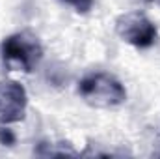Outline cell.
Returning a JSON list of instances; mask_svg holds the SVG:
<instances>
[{
    "mask_svg": "<svg viewBox=\"0 0 160 159\" xmlns=\"http://www.w3.org/2000/svg\"><path fill=\"white\" fill-rule=\"evenodd\" d=\"M116 34L121 41L136 49H149L157 43L158 28L145 13L127 11L116 19Z\"/></svg>",
    "mask_w": 160,
    "mask_h": 159,
    "instance_id": "cell-3",
    "label": "cell"
},
{
    "mask_svg": "<svg viewBox=\"0 0 160 159\" xmlns=\"http://www.w3.org/2000/svg\"><path fill=\"white\" fill-rule=\"evenodd\" d=\"M63 4H67L69 8H73L77 13H89L91 11V8H93V4H95V0H62Z\"/></svg>",
    "mask_w": 160,
    "mask_h": 159,
    "instance_id": "cell-6",
    "label": "cell"
},
{
    "mask_svg": "<svg viewBox=\"0 0 160 159\" xmlns=\"http://www.w3.org/2000/svg\"><path fill=\"white\" fill-rule=\"evenodd\" d=\"M28 94L17 80H0V125L17 123L26 116Z\"/></svg>",
    "mask_w": 160,
    "mask_h": 159,
    "instance_id": "cell-4",
    "label": "cell"
},
{
    "mask_svg": "<svg viewBox=\"0 0 160 159\" xmlns=\"http://www.w3.org/2000/svg\"><path fill=\"white\" fill-rule=\"evenodd\" d=\"M65 144L63 142H41L39 146H43V148L36 150V154H39V156H50V157H54V156H77V152L71 150V148H67Z\"/></svg>",
    "mask_w": 160,
    "mask_h": 159,
    "instance_id": "cell-5",
    "label": "cell"
},
{
    "mask_svg": "<svg viewBox=\"0 0 160 159\" xmlns=\"http://www.w3.org/2000/svg\"><path fill=\"white\" fill-rule=\"evenodd\" d=\"M78 96L95 109H114L127 101V90L118 77L106 71H95L78 82Z\"/></svg>",
    "mask_w": 160,
    "mask_h": 159,
    "instance_id": "cell-2",
    "label": "cell"
},
{
    "mask_svg": "<svg viewBox=\"0 0 160 159\" xmlns=\"http://www.w3.org/2000/svg\"><path fill=\"white\" fill-rule=\"evenodd\" d=\"M15 140H17L15 133L11 129H8L6 125H0V144L2 146H13Z\"/></svg>",
    "mask_w": 160,
    "mask_h": 159,
    "instance_id": "cell-7",
    "label": "cell"
},
{
    "mask_svg": "<svg viewBox=\"0 0 160 159\" xmlns=\"http://www.w3.org/2000/svg\"><path fill=\"white\" fill-rule=\"evenodd\" d=\"M0 58L9 69L30 73L43 58V45L34 32L21 30L4 38L0 43Z\"/></svg>",
    "mask_w": 160,
    "mask_h": 159,
    "instance_id": "cell-1",
    "label": "cell"
}]
</instances>
